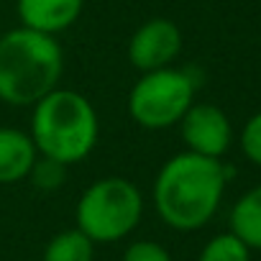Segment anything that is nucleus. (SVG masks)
<instances>
[{"instance_id":"obj_1","label":"nucleus","mask_w":261,"mask_h":261,"mask_svg":"<svg viewBox=\"0 0 261 261\" xmlns=\"http://www.w3.org/2000/svg\"><path fill=\"white\" fill-rule=\"evenodd\" d=\"M230 177L233 169L220 159L179 151L162 164L154 179V210L172 230H200L215 218Z\"/></svg>"},{"instance_id":"obj_2","label":"nucleus","mask_w":261,"mask_h":261,"mask_svg":"<svg viewBox=\"0 0 261 261\" xmlns=\"http://www.w3.org/2000/svg\"><path fill=\"white\" fill-rule=\"evenodd\" d=\"M64 54L57 36L18 26L0 36V100L13 108H34L59 87Z\"/></svg>"},{"instance_id":"obj_3","label":"nucleus","mask_w":261,"mask_h":261,"mask_svg":"<svg viewBox=\"0 0 261 261\" xmlns=\"http://www.w3.org/2000/svg\"><path fill=\"white\" fill-rule=\"evenodd\" d=\"M29 136L41 159L72 167L87 159L97 146V110L77 90L57 87L34 105Z\"/></svg>"},{"instance_id":"obj_4","label":"nucleus","mask_w":261,"mask_h":261,"mask_svg":"<svg viewBox=\"0 0 261 261\" xmlns=\"http://www.w3.org/2000/svg\"><path fill=\"white\" fill-rule=\"evenodd\" d=\"M141 218V190L125 177H102L92 182L74 207V228H80L95 246L123 241L139 228Z\"/></svg>"},{"instance_id":"obj_5","label":"nucleus","mask_w":261,"mask_h":261,"mask_svg":"<svg viewBox=\"0 0 261 261\" xmlns=\"http://www.w3.org/2000/svg\"><path fill=\"white\" fill-rule=\"evenodd\" d=\"M197 82L190 72L164 67L141 72V80L128 92V115L146 130H164L182 120L195 102Z\"/></svg>"},{"instance_id":"obj_6","label":"nucleus","mask_w":261,"mask_h":261,"mask_svg":"<svg viewBox=\"0 0 261 261\" xmlns=\"http://www.w3.org/2000/svg\"><path fill=\"white\" fill-rule=\"evenodd\" d=\"M177 125L182 130V141L187 144V151L200 156L220 159L223 154H228L233 144L230 120L213 102H192Z\"/></svg>"},{"instance_id":"obj_7","label":"nucleus","mask_w":261,"mask_h":261,"mask_svg":"<svg viewBox=\"0 0 261 261\" xmlns=\"http://www.w3.org/2000/svg\"><path fill=\"white\" fill-rule=\"evenodd\" d=\"M182 54V31L169 18H149L128 41V62L139 72L172 67Z\"/></svg>"},{"instance_id":"obj_8","label":"nucleus","mask_w":261,"mask_h":261,"mask_svg":"<svg viewBox=\"0 0 261 261\" xmlns=\"http://www.w3.org/2000/svg\"><path fill=\"white\" fill-rule=\"evenodd\" d=\"M82 8L85 0H16L21 26L49 36L72 29L80 21Z\"/></svg>"},{"instance_id":"obj_9","label":"nucleus","mask_w":261,"mask_h":261,"mask_svg":"<svg viewBox=\"0 0 261 261\" xmlns=\"http://www.w3.org/2000/svg\"><path fill=\"white\" fill-rule=\"evenodd\" d=\"M39 151L26 130L0 125V185H16L31 177Z\"/></svg>"},{"instance_id":"obj_10","label":"nucleus","mask_w":261,"mask_h":261,"mask_svg":"<svg viewBox=\"0 0 261 261\" xmlns=\"http://www.w3.org/2000/svg\"><path fill=\"white\" fill-rule=\"evenodd\" d=\"M230 233L251 251H261V185L243 192L230 210Z\"/></svg>"},{"instance_id":"obj_11","label":"nucleus","mask_w":261,"mask_h":261,"mask_svg":"<svg viewBox=\"0 0 261 261\" xmlns=\"http://www.w3.org/2000/svg\"><path fill=\"white\" fill-rule=\"evenodd\" d=\"M41 261H95V243L80 228H69L46 243Z\"/></svg>"},{"instance_id":"obj_12","label":"nucleus","mask_w":261,"mask_h":261,"mask_svg":"<svg viewBox=\"0 0 261 261\" xmlns=\"http://www.w3.org/2000/svg\"><path fill=\"white\" fill-rule=\"evenodd\" d=\"M197 261H251V248L236 233L228 230V233L213 236L202 246Z\"/></svg>"},{"instance_id":"obj_13","label":"nucleus","mask_w":261,"mask_h":261,"mask_svg":"<svg viewBox=\"0 0 261 261\" xmlns=\"http://www.w3.org/2000/svg\"><path fill=\"white\" fill-rule=\"evenodd\" d=\"M241 151L243 156L261 167V110L253 113L246 123H243V130H241Z\"/></svg>"},{"instance_id":"obj_14","label":"nucleus","mask_w":261,"mask_h":261,"mask_svg":"<svg viewBox=\"0 0 261 261\" xmlns=\"http://www.w3.org/2000/svg\"><path fill=\"white\" fill-rule=\"evenodd\" d=\"M120 261H174V258L162 243L141 238V241H134L125 246Z\"/></svg>"},{"instance_id":"obj_15","label":"nucleus","mask_w":261,"mask_h":261,"mask_svg":"<svg viewBox=\"0 0 261 261\" xmlns=\"http://www.w3.org/2000/svg\"><path fill=\"white\" fill-rule=\"evenodd\" d=\"M31 177H34L36 187H41V190H57V187H62V182H64V167L57 164V162L41 159V162L34 164Z\"/></svg>"}]
</instances>
